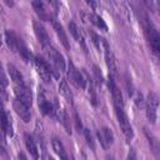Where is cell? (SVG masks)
Listing matches in <instances>:
<instances>
[{
	"label": "cell",
	"mask_w": 160,
	"mask_h": 160,
	"mask_svg": "<svg viewBox=\"0 0 160 160\" xmlns=\"http://www.w3.org/2000/svg\"><path fill=\"white\" fill-rule=\"evenodd\" d=\"M72 160H74V159H72Z\"/></svg>",
	"instance_id": "8d00e7d4"
},
{
	"label": "cell",
	"mask_w": 160,
	"mask_h": 160,
	"mask_svg": "<svg viewBox=\"0 0 160 160\" xmlns=\"http://www.w3.org/2000/svg\"><path fill=\"white\" fill-rule=\"evenodd\" d=\"M126 160H136V155H135V151H134V150H130V151H129Z\"/></svg>",
	"instance_id": "d6a6232c"
},
{
	"label": "cell",
	"mask_w": 160,
	"mask_h": 160,
	"mask_svg": "<svg viewBox=\"0 0 160 160\" xmlns=\"http://www.w3.org/2000/svg\"><path fill=\"white\" fill-rule=\"evenodd\" d=\"M101 42L104 45V54H105V62H106V66L108 69L110 70V72L112 75H116L118 74V66H116V61H115V58H114V54L111 52L108 42L105 39H101Z\"/></svg>",
	"instance_id": "ba28073f"
},
{
	"label": "cell",
	"mask_w": 160,
	"mask_h": 160,
	"mask_svg": "<svg viewBox=\"0 0 160 160\" xmlns=\"http://www.w3.org/2000/svg\"><path fill=\"white\" fill-rule=\"evenodd\" d=\"M115 114H116V118H118V121H119V125H120L122 134L125 135L128 141H130L134 138V131H132V128H131L130 121L128 119V115L124 111V108H115Z\"/></svg>",
	"instance_id": "7a4b0ae2"
},
{
	"label": "cell",
	"mask_w": 160,
	"mask_h": 160,
	"mask_svg": "<svg viewBox=\"0 0 160 160\" xmlns=\"http://www.w3.org/2000/svg\"><path fill=\"white\" fill-rule=\"evenodd\" d=\"M1 130L4 132V136L8 134L9 136H12V126H11V119L6 114L5 110H2V116H1Z\"/></svg>",
	"instance_id": "d6986e66"
},
{
	"label": "cell",
	"mask_w": 160,
	"mask_h": 160,
	"mask_svg": "<svg viewBox=\"0 0 160 160\" xmlns=\"http://www.w3.org/2000/svg\"><path fill=\"white\" fill-rule=\"evenodd\" d=\"M51 144H52L54 151H55L56 155L60 158V160H69V156H68V154H66V151H65V148H64L62 142H61L58 138H52Z\"/></svg>",
	"instance_id": "ac0fdd59"
},
{
	"label": "cell",
	"mask_w": 160,
	"mask_h": 160,
	"mask_svg": "<svg viewBox=\"0 0 160 160\" xmlns=\"http://www.w3.org/2000/svg\"><path fill=\"white\" fill-rule=\"evenodd\" d=\"M92 72H94V78H95V82H96V85H98L99 88H101L102 84H104V78H102V74H101L100 69H99L96 65L92 66Z\"/></svg>",
	"instance_id": "484cf974"
},
{
	"label": "cell",
	"mask_w": 160,
	"mask_h": 160,
	"mask_svg": "<svg viewBox=\"0 0 160 160\" xmlns=\"http://www.w3.org/2000/svg\"><path fill=\"white\" fill-rule=\"evenodd\" d=\"M34 30H35L36 38H38L39 42L41 44L42 49H46L48 46L52 45L51 41H50V38H49V35H48V32H46V30H45V28H44L40 22H36V21L34 22Z\"/></svg>",
	"instance_id": "30bf717a"
},
{
	"label": "cell",
	"mask_w": 160,
	"mask_h": 160,
	"mask_svg": "<svg viewBox=\"0 0 160 160\" xmlns=\"http://www.w3.org/2000/svg\"><path fill=\"white\" fill-rule=\"evenodd\" d=\"M108 86H109V90L111 92L115 108H124V100H122L121 91L119 90V88L115 84V80H114V78L111 75H109V78H108Z\"/></svg>",
	"instance_id": "8992f818"
},
{
	"label": "cell",
	"mask_w": 160,
	"mask_h": 160,
	"mask_svg": "<svg viewBox=\"0 0 160 160\" xmlns=\"http://www.w3.org/2000/svg\"><path fill=\"white\" fill-rule=\"evenodd\" d=\"M135 102H136V105H138L139 108L144 105V98H142V95H141L140 92H138V94H136V99H135Z\"/></svg>",
	"instance_id": "1f68e13d"
},
{
	"label": "cell",
	"mask_w": 160,
	"mask_h": 160,
	"mask_svg": "<svg viewBox=\"0 0 160 160\" xmlns=\"http://www.w3.org/2000/svg\"><path fill=\"white\" fill-rule=\"evenodd\" d=\"M12 106H14L15 112H16V114L22 119V121H24V122H29V121H30L31 115H30L29 108H28L25 104H22L20 100L15 99V100L12 101Z\"/></svg>",
	"instance_id": "4fadbf2b"
},
{
	"label": "cell",
	"mask_w": 160,
	"mask_h": 160,
	"mask_svg": "<svg viewBox=\"0 0 160 160\" xmlns=\"http://www.w3.org/2000/svg\"><path fill=\"white\" fill-rule=\"evenodd\" d=\"M125 84H126V89H128L129 96H132V94H134V88H132V82H131V79L129 78V75H126V78H125Z\"/></svg>",
	"instance_id": "f546056e"
},
{
	"label": "cell",
	"mask_w": 160,
	"mask_h": 160,
	"mask_svg": "<svg viewBox=\"0 0 160 160\" xmlns=\"http://www.w3.org/2000/svg\"><path fill=\"white\" fill-rule=\"evenodd\" d=\"M24 140H25V145H26L30 155L35 160H39V150H38V146H36V142H35L34 138L30 134H25L24 135Z\"/></svg>",
	"instance_id": "9a60e30c"
},
{
	"label": "cell",
	"mask_w": 160,
	"mask_h": 160,
	"mask_svg": "<svg viewBox=\"0 0 160 160\" xmlns=\"http://www.w3.org/2000/svg\"><path fill=\"white\" fill-rule=\"evenodd\" d=\"M15 95H16V99L20 100L22 104H25L28 108L31 106L32 95H31V91L25 85H15Z\"/></svg>",
	"instance_id": "52a82bcc"
},
{
	"label": "cell",
	"mask_w": 160,
	"mask_h": 160,
	"mask_svg": "<svg viewBox=\"0 0 160 160\" xmlns=\"http://www.w3.org/2000/svg\"><path fill=\"white\" fill-rule=\"evenodd\" d=\"M96 135H98V139H99V141H100V144H101V146H102L104 149H106L110 144L114 142V134H112V131H111L109 128H106V126H104L100 131H98Z\"/></svg>",
	"instance_id": "7c38bea8"
},
{
	"label": "cell",
	"mask_w": 160,
	"mask_h": 160,
	"mask_svg": "<svg viewBox=\"0 0 160 160\" xmlns=\"http://www.w3.org/2000/svg\"><path fill=\"white\" fill-rule=\"evenodd\" d=\"M48 160H54L52 158H50V156H48Z\"/></svg>",
	"instance_id": "d590c367"
},
{
	"label": "cell",
	"mask_w": 160,
	"mask_h": 160,
	"mask_svg": "<svg viewBox=\"0 0 160 160\" xmlns=\"http://www.w3.org/2000/svg\"><path fill=\"white\" fill-rule=\"evenodd\" d=\"M68 78L69 80L79 89H84L85 85H86V80L84 79L82 74L79 72V70L74 66L72 61H69L68 62Z\"/></svg>",
	"instance_id": "277c9868"
},
{
	"label": "cell",
	"mask_w": 160,
	"mask_h": 160,
	"mask_svg": "<svg viewBox=\"0 0 160 160\" xmlns=\"http://www.w3.org/2000/svg\"><path fill=\"white\" fill-rule=\"evenodd\" d=\"M158 106H159V98L155 92L150 91L148 94V98L145 100V111H146V118L150 124L156 122V115H158Z\"/></svg>",
	"instance_id": "6da1fadb"
},
{
	"label": "cell",
	"mask_w": 160,
	"mask_h": 160,
	"mask_svg": "<svg viewBox=\"0 0 160 160\" xmlns=\"http://www.w3.org/2000/svg\"><path fill=\"white\" fill-rule=\"evenodd\" d=\"M69 30H70V32H71V35L74 36V39L82 46V49H84V51L86 52L88 50H86V45H85V42H84V38H82V35H81V31L79 30V28H78V25L74 22V21H70L69 22Z\"/></svg>",
	"instance_id": "e0dca14e"
},
{
	"label": "cell",
	"mask_w": 160,
	"mask_h": 160,
	"mask_svg": "<svg viewBox=\"0 0 160 160\" xmlns=\"http://www.w3.org/2000/svg\"><path fill=\"white\" fill-rule=\"evenodd\" d=\"M39 108L44 115H48V116H55L56 115L55 106L45 98V92L42 91V89H40V92H39Z\"/></svg>",
	"instance_id": "9c48e42d"
},
{
	"label": "cell",
	"mask_w": 160,
	"mask_h": 160,
	"mask_svg": "<svg viewBox=\"0 0 160 160\" xmlns=\"http://www.w3.org/2000/svg\"><path fill=\"white\" fill-rule=\"evenodd\" d=\"M90 35H91V39H92V42H94V45L96 46V49H100V38L95 34V32H92V31H90Z\"/></svg>",
	"instance_id": "4dcf8cb0"
},
{
	"label": "cell",
	"mask_w": 160,
	"mask_h": 160,
	"mask_svg": "<svg viewBox=\"0 0 160 160\" xmlns=\"http://www.w3.org/2000/svg\"><path fill=\"white\" fill-rule=\"evenodd\" d=\"M31 5H32L35 12L38 14V16H39L41 20H48V19H49V15H48V12H46V9H45V6H44V4H42L41 1H32Z\"/></svg>",
	"instance_id": "7402d4cb"
},
{
	"label": "cell",
	"mask_w": 160,
	"mask_h": 160,
	"mask_svg": "<svg viewBox=\"0 0 160 160\" xmlns=\"http://www.w3.org/2000/svg\"><path fill=\"white\" fill-rule=\"evenodd\" d=\"M86 82H88V91H89V95H90V100H91V104L94 106L98 105V99H96V94H95V90H94V85H92V81L90 80V78L86 79Z\"/></svg>",
	"instance_id": "d4e9b609"
},
{
	"label": "cell",
	"mask_w": 160,
	"mask_h": 160,
	"mask_svg": "<svg viewBox=\"0 0 160 160\" xmlns=\"http://www.w3.org/2000/svg\"><path fill=\"white\" fill-rule=\"evenodd\" d=\"M44 50H45V52L48 54L49 59L51 60L52 65H54L59 71H64V70H65V60H64V56H62L52 45L48 46V48L44 49Z\"/></svg>",
	"instance_id": "5b68a950"
},
{
	"label": "cell",
	"mask_w": 160,
	"mask_h": 160,
	"mask_svg": "<svg viewBox=\"0 0 160 160\" xmlns=\"http://www.w3.org/2000/svg\"><path fill=\"white\" fill-rule=\"evenodd\" d=\"M89 19H90V21L95 25V26H98V28H100L101 30H108V26H106V24H105V21L102 20V18H100L99 15H95V14H90L89 15Z\"/></svg>",
	"instance_id": "cb8c5ba5"
},
{
	"label": "cell",
	"mask_w": 160,
	"mask_h": 160,
	"mask_svg": "<svg viewBox=\"0 0 160 160\" xmlns=\"http://www.w3.org/2000/svg\"><path fill=\"white\" fill-rule=\"evenodd\" d=\"M144 130H145L144 132H145V136L148 139V142H149V146H150V150H151L154 158L156 160H160V141H159V139L154 134H151L148 129H144Z\"/></svg>",
	"instance_id": "8fae6325"
},
{
	"label": "cell",
	"mask_w": 160,
	"mask_h": 160,
	"mask_svg": "<svg viewBox=\"0 0 160 160\" xmlns=\"http://www.w3.org/2000/svg\"><path fill=\"white\" fill-rule=\"evenodd\" d=\"M18 52L20 54V56L24 59V61H26V62H29V61H31L32 60V55H31V52H30V50L26 48V45L24 44V41L20 39L19 40V46H18Z\"/></svg>",
	"instance_id": "603a6c76"
},
{
	"label": "cell",
	"mask_w": 160,
	"mask_h": 160,
	"mask_svg": "<svg viewBox=\"0 0 160 160\" xmlns=\"http://www.w3.org/2000/svg\"><path fill=\"white\" fill-rule=\"evenodd\" d=\"M19 40H20V38H19L12 30L5 31V41H6V44H8V48H9L12 52H16V51H18Z\"/></svg>",
	"instance_id": "5bb4252c"
},
{
	"label": "cell",
	"mask_w": 160,
	"mask_h": 160,
	"mask_svg": "<svg viewBox=\"0 0 160 160\" xmlns=\"http://www.w3.org/2000/svg\"><path fill=\"white\" fill-rule=\"evenodd\" d=\"M52 26H54V30H55L58 38L60 39L61 44L64 45V48L65 49H70V45H69V41H68V36L65 34V30H64L62 25L60 22H58V21H52Z\"/></svg>",
	"instance_id": "2e32d148"
},
{
	"label": "cell",
	"mask_w": 160,
	"mask_h": 160,
	"mask_svg": "<svg viewBox=\"0 0 160 160\" xmlns=\"http://www.w3.org/2000/svg\"><path fill=\"white\" fill-rule=\"evenodd\" d=\"M154 5L156 6V10H158V12H159V15H160V2H155Z\"/></svg>",
	"instance_id": "836d02e7"
},
{
	"label": "cell",
	"mask_w": 160,
	"mask_h": 160,
	"mask_svg": "<svg viewBox=\"0 0 160 160\" xmlns=\"http://www.w3.org/2000/svg\"><path fill=\"white\" fill-rule=\"evenodd\" d=\"M59 91H60V94L66 99V101H69L70 104L72 102V92L70 91V88H69L66 80L62 79V80L60 81V84H59Z\"/></svg>",
	"instance_id": "44dd1931"
},
{
	"label": "cell",
	"mask_w": 160,
	"mask_h": 160,
	"mask_svg": "<svg viewBox=\"0 0 160 160\" xmlns=\"http://www.w3.org/2000/svg\"><path fill=\"white\" fill-rule=\"evenodd\" d=\"M84 136H85V140H86V144L91 148V150H94L95 149V142H94V139H92V135H91V132H90V130L89 129H84Z\"/></svg>",
	"instance_id": "83f0119b"
},
{
	"label": "cell",
	"mask_w": 160,
	"mask_h": 160,
	"mask_svg": "<svg viewBox=\"0 0 160 160\" xmlns=\"http://www.w3.org/2000/svg\"><path fill=\"white\" fill-rule=\"evenodd\" d=\"M74 122H75V128H76L78 132L84 131V129H82V124H81V119H80V116L78 115V112H76V111L74 112Z\"/></svg>",
	"instance_id": "f1b7e54d"
},
{
	"label": "cell",
	"mask_w": 160,
	"mask_h": 160,
	"mask_svg": "<svg viewBox=\"0 0 160 160\" xmlns=\"http://www.w3.org/2000/svg\"><path fill=\"white\" fill-rule=\"evenodd\" d=\"M108 160H115L112 156H108Z\"/></svg>",
	"instance_id": "e575fe53"
},
{
	"label": "cell",
	"mask_w": 160,
	"mask_h": 160,
	"mask_svg": "<svg viewBox=\"0 0 160 160\" xmlns=\"http://www.w3.org/2000/svg\"><path fill=\"white\" fill-rule=\"evenodd\" d=\"M8 71H9V75H10V78L14 81L15 85H25L24 84V79H22V75L20 74V71L12 64H9L8 65Z\"/></svg>",
	"instance_id": "ffe728a7"
},
{
	"label": "cell",
	"mask_w": 160,
	"mask_h": 160,
	"mask_svg": "<svg viewBox=\"0 0 160 160\" xmlns=\"http://www.w3.org/2000/svg\"><path fill=\"white\" fill-rule=\"evenodd\" d=\"M34 62H35L38 74H39L40 78L44 80V82H46V84L50 82V81H51V72H54V71L50 69L49 64H48L44 59H41V58H39V56H36V58L34 59ZM54 75H55V72H54ZM55 76H56V75H55Z\"/></svg>",
	"instance_id": "3957f363"
},
{
	"label": "cell",
	"mask_w": 160,
	"mask_h": 160,
	"mask_svg": "<svg viewBox=\"0 0 160 160\" xmlns=\"http://www.w3.org/2000/svg\"><path fill=\"white\" fill-rule=\"evenodd\" d=\"M61 121H62V125H64V128H65L66 132H68V134H71V125H70V118H69V115H68V112H66L65 110L62 111V118H61Z\"/></svg>",
	"instance_id": "4316f807"
}]
</instances>
